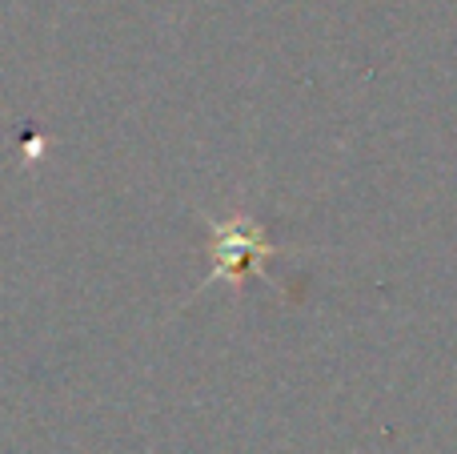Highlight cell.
Instances as JSON below:
<instances>
[{
  "mask_svg": "<svg viewBox=\"0 0 457 454\" xmlns=\"http://www.w3.org/2000/svg\"><path fill=\"white\" fill-rule=\"evenodd\" d=\"M281 249L261 233V225L253 222L249 214H233L225 222H209V278L205 286L213 282H241L249 270L265 273L269 278V257H277Z\"/></svg>",
  "mask_w": 457,
  "mask_h": 454,
  "instance_id": "obj_1",
  "label": "cell"
}]
</instances>
